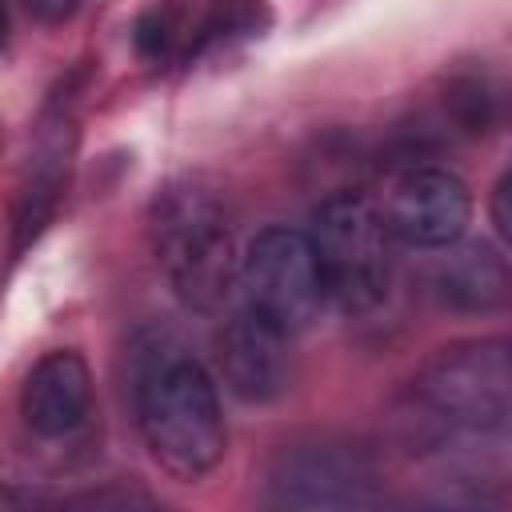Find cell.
Segmentation results:
<instances>
[{"mask_svg":"<svg viewBox=\"0 0 512 512\" xmlns=\"http://www.w3.org/2000/svg\"><path fill=\"white\" fill-rule=\"evenodd\" d=\"M236 292L244 312L288 332L292 340L308 332L328 304L308 236L284 224L260 228L248 240L236 268Z\"/></svg>","mask_w":512,"mask_h":512,"instance_id":"8992f818","label":"cell"},{"mask_svg":"<svg viewBox=\"0 0 512 512\" xmlns=\"http://www.w3.org/2000/svg\"><path fill=\"white\" fill-rule=\"evenodd\" d=\"M144 232L168 292L188 312H224L236 292L240 248L220 188L204 176H176L160 184L148 200Z\"/></svg>","mask_w":512,"mask_h":512,"instance_id":"3957f363","label":"cell"},{"mask_svg":"<svg viewBox=\"0 0 512 512\" xmlns=\"http://www.w3.org/2000/svg\"><path fill=\"white\" fill-rule=\"evenodd\" d=\"M0 148H4V120H0Z\"/></svg>","mask_w":512,"mask_h":512,"instance_id":"2e32d148","label":"cell"},{"mask_svg":"<svg viewBox=\"0 0 512 512\" xmlns=\"http://www.w3.org/2000/svg\"><path fill=\"white\" fill-rule=\"evenodd\" d=\"M72 152H76V116L72 104L64 96H56L44 116L40 128L32 136L20 184H16V200H12V228H8V252L12 260L32 248L44 228L52 224L64 188H68V172H72Z\"/></svg>","mask_w":512,"mask_h":512,"instance_id":"ba28073f","label":"cell"},{"mask_svg":"<svg viewBox=\"0 0 512 512\" xmlns=\"http://www.w3.org/2000/svg\"><path fill=\"white\" fill-rule=\"evenodd\" d=\"M24 12L36 20V24H64L72 20L88 0H20Z\"/></svg>","mask_w":512,"mask_h":512,"instance_id":"4fadbf2b","label":"cell"},{"mask_svg":"<svg viewBox=\"0 0 512 512\" xmlns=\"http://www.w3.org/2000/svg\"><path fill=\"white\" fill-rule=\"evenodd\" d=\"M512 420V348L480 336L440 348L396 400L404 452L436 472L440 504H480L504 476Z\"/></svg>","mask_w":512,"mask_h":512,"instance_id":"6da1fadb","label":"cell"},{"mask_svg":"<svg viewBox=\"0 0 512 512\" xmlns=\"http://www.w3.org/2000/svg\"><path fill=\"white\" fill-rule=\"evenodd\" d=\"M424 292L432 296L436 308L456 312V316L500 312L512 296L504 248L492 240H464V236L436 248L432 264L424 272Z\"/></svg>","mask_w":512,"mask_h":512,"instance_id":"30bf717a","label":"cell"},{"mask_svg":"<svg viewBox=\"0 0 512 512\" xmlns=\"http://www.w3.org/2000/svg\"><path fill=\"white\" fill-rule=\"evenodd\" d=\"M8 40V4L0 0V44Z\"/></svg>","mask_w":512,"mask_h":512,"instance_id":"9a60e30c","label":"cell"},{"mask_svg":"<svg viewBox=\"0 0 512 512\" xmlns=\"http://www.w3.org/2000/svg\"><path fill=\"white\" fill-rule=\"evenodd\" d=\"M376 208L396 244L436 252L468 232L472 192L456 172L440 164H408L388 180V192Z\"/></svg>","mask_w":512,"mask_h":512,"instance_id":"52a82bcc","label":"cell"},{"mask_svg":"<svg viewBox=\"0 0 512 512\" xmlns=\"http://www.w3.org/2000/svg\"><path fill=\"white\" fill-rule=\"evenodd\" d=\"M308 244L320 268L324 296L348 312L364 316L376 312L392 292V236L384 216L360 192H332L316 204L308 224Z\"/></svg>","mask_w":512,"mask_h":512,"instance_id":"277c9868","label":"cell"},{"mask_svg":"<svg viewBox=\"0 0 512 512\" xmlns=\"http://www.w3.org/2000/svg\"><path fill=\"white\" fill-rule=\"evenodd\" d=\"M20 416L32 436L64 440L80 432L92 416V372L76 348L44 352L20 388Z\"/></svg>","mask_w":512,"mask_h":512,"instance_id":"8fae6325","label":"cell"},{"mask_svg":"<svg viewBox=\"0 0 512 512\" xmlns=\"http://www.w3.org/2000/svg\"><path fill=\"white\" fill-rule=\"evenodd\" d=\"M272 508H376L384 500L376 456L348 436L308 432L276 448L264 472Z\"/></svg>","mask_w":512,"mask_h":512,"instance_id":"5b68a950","label":"cell"},{"mask_svg":"<svg viewBox=\"0 0 512 512\" xmlns=\"http://www.w3.org/2000/svg\"><path fill=\"white\" fill-rule=\"evenodd\" d=\"M488 212H492L496 240L508 244V236H512V224H508V172H500V180L492 184V204H488Z\"/></svg>","mask_w":512,"mask_h":512,"instance_id":"5bb4252c","label":"cell"},{"mask_svg":"<svg viewBox=\"0 0 512 512\" xmlns=\"http://www.w3.org/2000/svg\"><path fill=\"white\" fill-rule=\"evenodd\" d=\"M216 360H220L224 388L244 404H272L292 392V380H296L292 336L256 320L244 308L228 316Z\"/></svg>","mask_w":512,"mask_h":512,"instance_id":"9c48e42d","label":"cell"},{"mask_svg":"<svg viewBox=\"0 0 512 512\" xmlns=\"http://www.w3.org/2000/svg\"><path fill=\"white\" fill-rule=\"evenodd\" d=\"M448 108H452V120H456L464 132H472V136L488 132V124L496 120V96H492V88H488L484 80H476V76L456 80V84L448 88Z\"/></svg>","mask_w":512,"mask_h":512,"instance_id":"7c38bea8","label":"cell"},{"mask_svg":"<svg viewBox=\"0 0 512 512\" xmlns=\"http://www.w3.org/2000/svg\"><path fill=\"white\" fill-rule=\"evenodd\" d=\"M132 412L148 456L180 484L212 476L228 452V424L212 372L168 332L136 344Z\"/></svg>","mask_w":512,"mask_h":512,"instance_id":"7a4b0ae2","label":"cell"}]
</instances>
